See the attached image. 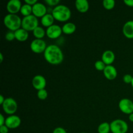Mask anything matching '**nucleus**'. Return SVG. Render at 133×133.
<instances>
[{
	"label": "nucleus",
	"mask_w": 133,
	"mask_h": 133,
	"mask_svg": "<svg viewBox=\"0 0 133 133\" xmlns=\"http://www.w3.org/2000/svg\"><path fill=\"white\" fill-rule=\"evenodd\" d=\"M22 5L19 0H10L6 4V9L9 14H16L18 12H20Z\"/></svg>",
	"instance_id": "ddd939ff"
},
{
	"label": "nucleus",
	"mask_w": 133,
	"mask_h": 133,
	"mask_svg": "<svg viewBox=\"0 0 133 133\" xmlns=\"http://www.w3.org/2000/svg\"><path fill=\"white\" fill-rule=\"evenodd\" d=\"M62 32L66 35H71L76 31V25L72 22H67L62 27Z\"/></svg>",
	"instance_id": "aec40b11"
},
{
	"label": "nucleus",
	"mask_w": 133,
	"mask_h": 133,
	"mask_svg": "<svg viewBox=\"0 0 133 133\" xmlns=\"http://www.w3.org/2000/svg\"><path fill=\"white\" fill-rule=\"evenodd\" d=\"M47 44L43 39H36L32 40L30 45L31 51L35 53L40 54L44 53L47 48Z\"/></svg>",
	"instance_id": "0eeeda50"
},
{
	"label": "nucleus",
	"mask_w": 133,
	"mask_h": 133,
	"mask_svg": "<svg viewBox=\"0 0 133 133\" xmlns=\"http://www.w3.org/2000/svg\"><path fill=\"white\" fill-rule=\"evenodd\" d=\"M129 120L131 121V122H133V113L129 114Z\"/></svg>",
	"instance_id": "c9c22d12"
},
{
	"label": "nucleus",
	"mask_w": 133,
	"mask_h": 133,
	"mask_svg": "<svg viewBox=\"0 0 133 133\" xmlns=\"http://www.w3.org/2000/svg\"><path fill=\"white\" fill-rule=\"evenodd\" d=\"M5 98L3 97V96L1 95V96H0V105H2L3 104V103L5 102Z\"/></svg>",
	"instance_id": "f704fd0d"
},
{
	"label": "nucleus",
	"mask_w": 133,
	"mask_h": 133,
	"mask_svg": "<svg viewBox=\"0 0 133 133\" xmlns=\"http://www.w3.org/2000/svg\"><path fill=\"white\" fill-rule=\"evenodd\" d=\"M123 35L129 39L133 38V20L127 21L123 25L122 29Z\"/></svg>",
	"instance_id": "dca6fc26"
},
{
	"label": "nucleus",
	"mask_w": 133,
	"mask_h": 133,
	"mask_svg": "<svg viewBox=\"0 0 133 133\" xmlns=\"http://www.w3.org/2000/svg\"><path fill=\"white\" fill-rule=\"evenodd\" d=\"M3 111L9 115H13L18 109V104L12 97L5 98V102L2 105Z\"/></svg>",
	"instance_id": "423d86ee"
},
{
	"label": "nucleus",
	"mask_w": 133,
	"mask_h": 133,
	"mask_svg": "<svg viewBox=\"0 0 133 133\" xmlns=\"http://www.w3.org/2000/svg\"><path fill=\"white\" fill-rule=\"evenodd\" d=\"M115 54L111 50H107L103 52L101 57V61L107 65H112L115 61Z\"/></svg>",
	"instance_id": "2eb2a0df"
},
{
	"label": "nucleus",
	"mask_w": 133,
	"mask_h": 133,
	"mask_svg": "<svg viewBox=\"0 0 133 133\" xmlns=\"http://www.w3.org/2000/svg\"><path fill=\"white\" fill-rule=\"evenodd\" d=\"M80 133H87V132H80Z\"/></svg>",
	"instance_id": "58836bf2"
},
{
	"label": "nucleus",
	"mask_w": 133,
	"mask_h": 133,
	"mask_svg": "<svg viewBox=\"0 0 133 133\" xmlns=\"http://www.w3.org/2000/svg\"><path fill=\"white\" fill-rule=\"evenodd\" d=\"M131 86H132V88H133V78H132V83H131Z\"/></svg>",
	"instance_id": "4c0bfd02"
},
{
	"label": "nucleus",
	"mask_w": 133,
	"mask_h": 133,
	"mask_svg": "<svg viewBox=\"0 0 133 133\" xmlns=\"http://www.w3.org/2000/svg\"><path fill=\"white\" fill-rule=\"evenodd\" d=\"M52 15L55 20L61 22H65L70 19L71 12L67 6L64 5H58L53 8Z\"/></svg>",
	"instance_id": "f03ea898"
},
{
	"label": "nucleus",
	"mask_w": 133,
	"mask_h": 133,
	"mask_svg": "<svg viewBox=\"0 0 133 133\" xmlns=\"http://www.w3.org/2000/svg\"><path fill=\"white\" fill-rule=\"evenodd\" d=\"M104 76L108 79V80H114L116 78L118 75L117 70L112 65H108L106 66L103 71Z\"/></svg>",
	"instance_id": "4468645a"
},
{
	"label": "nucleus",
	"mask_w": 133,
	"mask_h": 133,
	"mask_svg": "<svg viewBox=\"0 0 133 133\" xmlns=\"http://www.w3.org/2000/svg\"><path fill=\"white\" fill-rule=\"evenodd\" d=\"M44 57L45 61L52 65L60 64L64 60V54L62 49L55 44L48 45L44 53Z\"/></svg>",
	"instance_id": "f257e3e1"
},
{
	"label": "nucleus",
	"mask_w": 133,
	"mask_h": 133,
	"mask_svg": "<svg viewBox=\"0 0 133 133\" xmlns=\"http://www.w3.org/2000/svg\"><path fill=\"white\" fill-rule=\"evenodd\" d=\"M48 13V8L42 3H36L32 6V14L36 18H42Z\"/></svg>",
	"instance_id": "9b49d317"
},
{
	"label": "nucleus",
	"mask_w": 133,
	"mask_h": 133,
	"mask_svg": "<svg viewBox=\"0 0 133 133\" xmlns=\"http://www.w3.org/2000/svg\"><path fill=\"white\" fill-rule=\"evenodd\" d=\"M5 38L8 41H12L15 39V35H14V31H9L6 34H5Z\"/></svg>",
	"instance_id": "bb28decb"
},
{
	"label": "nucleus",
	"mask_w": 133,
	"mask_h": 133,
	"mask_svg": "<svg viewBox=\"0 0 133 133\" xmlns=\"http://www.w3.org/2000/svg\"><path fill=\"white\" fill-rule=\"evenodd\" d=\"M123 2L127 6H130V7H133V0H124Z\"/></svg>",
	"instance_id": "72a5a7b5"
},
{
	"label": "nucleus",
	"mask_w": 133,
	"mask_h": 133,
	"mask_svg": "<svg viewBox=\"0 0 133 133\" xmlns=\"http://www.w3.org/2000/svg\"><path fill=\"white\" fill-rule=\"evenodd\" d=\"M32 84L34 88L38 91L40 90L45 89L46 87V79L44 76L41 75H36L32 78Z\"/></svg>",
	"instance_id": "f8f14e48"
},
{
	"label": "nucleus",
	"mask_w": 133,
	"mask_h": 133,
	"mask_svg": "<svg viewBox=\"0 0 133 133\" xmlns=\"http://www.w3.org/2000/svg\"><path fill=\"white\" fill-rule=\"evenodd\" d=\"M22 123L21 118L18 116L16 115H10L6 118L5 120V125L9 129H14L19 127Z\"/></svg>",
	"instance_id": "9d476101"
},
{
	"label": "nucleus",
	"mask_w": 133,
	"mask_h": 133,
	"mask_svg": "<svg viewBox=\"0 0 133 133\" xmlns=\"http://www.w3.org/2000/svg\"><path fill=\"white\" fill-rule=\"evenodd\" d=\"M116 2L114 0H104L103 1V6L107 10H111L115 6Z\"/></svg>",
	"instance_id": "b1692460"
},
{
	"label": "nucleus",
	"mask_w": 133,
	"mask_h": 133,
	"mask_svg": "<svg viewBox=\"0 0 133 133\" xmlns=\"http://www.w3.org/2000/svg\"><path fill=\"white\" fill-rule=\"evenodd\" d=\"M9 129L5 125L0 126V132L1 133H8Z\"/></svg>",
	"instance_id": "7c9ffc66"
},
{
	"label": "nucleus",
	"mask_w": 133,
	"mask_h": 133,
	"mask_svg": "<svg viewBox=\"0 0 133 133\" xmlns=\"http://www.w3.org/2000/svg\"><path fill=\"white\" fill-rule=\"evenodd\" d=\"M37 96L39 98V99L40 100H45V99H47L48 96V91L45 89H42L38 90L37 92Z\"/></svg>",
	"instance_id": "393cba45"
},
{
	"label": "nucleus",
	"mask_w": 133,
	"mask_h": 133,
	"mask_svg": "<svg viewBox=\"0 0 133 133\" xmlns=\"http://www.w3.org/2000/svg\"><path fill=\"white\" fill-rule=\"evenodd\" d=\"M15 38L19 42H25L28 39L29 32L22 27L14 31Z\"/></svg>",
	"instance_id": "a211bd4d"
},
{
	"label": "nucleus",
	"mask_w": 133,
	"mask_h": 133,
	"mask_svg": "<svg viewBox=\"0 0 133 133\" xmlns=\"http://www.w3.org/2000/svg\"><path fill=\"white\" fill-rule=\"evenodd\" d=\"M98 133H109L110 131V124L108 122H103L97 128Z\"/></svg>",
	"instance_id": "5701e85b"
},
{
	"label": "nucleus",
	"mask_w": 133,
	"mask_h": 133,
	"mask_svg": "<svg viewBox=\"0 0 133 133\" xmlns=\"http://www.w3.org/2000/svg\"><path fill=\"white\" fill-rule=\"evenodd\" d=\"M38 3L37 0H25V3L28 4V5L33 6L34 5Z\"/></svg>",
	"instance_id": "2f4dec72"
},
{
	"label": "nucleus",
	"mask_w": 133,
	"mask_h": 133,
	"mask_svg": "<svg viewBox=\"0 0 133 133\" xmlns=\"http://www.w3.org/2000/svg\"><path fill=\"white\" fill-rule=\"evenodd\" d=\"M3 55L2 53H0V62H1V63L3 62Z\"/></svg>",
	"instance_id": "e433bc0d"
},
{
	"label": "nucleus",
	"mask_w": 133,
	"mask_h": 133,
	"mask_svg": "<svg viewBox=\"0 0 133 133\" xmlns=\"http://www.w3.org/2000/svg\"><path fill=\"white\" fill-rule=\"evenodd\" d=\"M60 0H45V3L49 6H57V5H59Z\"/></svg>",
	"instance_id": "cd10ccee"
},
{
	"label": "nucleus",
	"mask_w": 133,
	"mask_h": 133,
	"mask_svg": "<svg viewBox=\"0 0 133 133\" xmlns=\"http://www.w3.org/2000/svg\"><path fill=\"white\" fill-rule=\"evenodd\" d=\"M77 10L81 13H85L89 10V3L87 0H76L75 3Z\"/></svg>",
	"instance_id": "f3484780"
},
{
	"label": "nucleus",
	"mask_w": 133,
	"mask_h": 133,
	"mask_svg": "<svg viewBox=\"0 0 133 133\" xmlns=\"http://www.w3.org/2000/svg\"><path fill=\"white\" fill-rule=\"evenodd\" d=\"M118 107L121 111L126 114L133 113V102L128 98H123L119 101Z\"/></svg>",
	"instance_id": "6e6552de"
},
{
	"label": "nucleus",
	"mask_w": 133,
	"mask_h": 133,
	"mask_svg": "<svg viewBox=\"0 0 133 133\" xmlns=\"http://www.w3.org/2000/svg\"><path fill=\"white\" fill-rule=\"evenodd\" d=\"M133 77L130 74H126L123 76V81L126 84H131L132 81Z\"/></svg>",
	"instance_id": "c85d7f7f"
},
{
	"label": "nucleus",
	"mask_w": 133,
	"mask_h": 133,
	"mask_svg": "<svg viewBox=\"0 0 133 133\" xmlns=\"http://www.w3.org/2000/svg\"><path fill=\"white\" fill-rule=\"evenodd\" d=\"M110 124L112 133H127L128 131V124L122 119H114Z\"/></svg>",
	"instance_id": "39448f33"
},
{
	"label": "nucleus",
	"mask_w": 133,
	"mask_h": 133,
	"mask_svg": "<svg viewBox=\"0 0 133 133\" xmlns=\"http://www.w3.org/2000/svg\"><path fill=\"white\" fill-rule=\"evenodd\" d=\"M32 33L36 39H42L46 35V31H45L43 27L38 26L32 31Z\"/></svg>",
	"instance_id": "412c9836"
},
{
	"label": "nucleus",
	"mask_w": 133,
	"mask_h": 133,
	"mask_svg": "<svg viewBox=\"0 0 133 133\" xmlns=\"http://www.w3.org/2000/svg\"><path fill=\"white\" fill-rule=\"evenodd\" d=\"M20 12L24 17L32 14V6L25 3L21 8Z\"/></svg>",
	"instance_id": "4be33fe9"
},
{
	"label": "nucleus",
	"mask_w": 133,
	"mask_h": 133,
	"mask_svg": "<svg viewBox=\"0 0 133 133\" xmlns=\"http://www.w3.org/2000/svg\"><path fill=\"white\" fill-rule=\"evenodd\" d=\"M53 133H67V131H66V129H64L63 127H58L53 130Z\"/></svg>",
	"instance_id": "c756f323"
},
{
	"label": "nucleus",
	"mask_w": 133,
	"mask_h": 133,
	"mask_svg": "<svg viewBox=\"0 0 133 133\" xmlns=\"http://www.w3.org/2000/svg\"><path fill=\"white\" fill-rule=\"evenodd\" d=\"M107 65L102 61H97L95 62V68L98 71H104Z\"/></svg>",
	"instance_id": "a878e982"
},
{
	"label": "nucleus",
	"mask_w": 133,
	"mask_h": 133,
	"mask_svg": "<svg viewBox=\"0 0 133 133\" xmlns=\"http://www.w3.org/2000/svg\"><path fill=\"white\" fill-rule=\"evenodd\" d=\"M62 33V27L58 25L53 24L46 29V35L50 39H57L61 36Z\"/></svg>",
	"instance_id": "1a4fd4ad"
},
{
	"label": "nucleus",
	"mask_w": 133,
	"mask_h": 133,
	"mask_svg": "<svg viewBox=\"0 0 133 133\" xmlns=\"http://www.w3.org/2000/svg\"><path fill=\"white\" fill-rule=\"evenodd\" d=\"M5 120L6 118L4 117V116L2 114H0V126L4 125L5 124Z\"/></svg>",
	"instance_id": "473e14b6"
},
{
	"label": "nucleus",
	"mask_w": 133,
	"mask_h": 133,
	"mask_svg": "<svg viewBox=\"0 0 133 133\" xmlns=\"http://www.w3.org/2000/svg\"><path fill=\"white\" fill-rule=\"evenodd\" d=\"M39 22L38 18L31 14L28 16L23 17L22 19V27L26 31H33L37 27H38Z\"/></svg>",
	"instance_id": "20e7f679"
},
{
	"label": "nucleus",
	"mask_w": 133,
	"mask_h": 133,
	"mask_svg": "<svg viewBox=\"0 0 133 133\" xmlns=\"http://www.w3.org/2000/svg\"><path fill=\"white\" fill-rule=\"evenodd\" d=\"M55 22V18L52 14L47 13L45 16L41 18V23L44 27L48 28L50 26L53 25Z\"/></svg>",
	"instance_id": "6ab92c4d"
},
{
	"label": "nucleus",
	"mask_w": 133,
	"mask_h": 133,
	"mask_svg": "<svg viewBox=\"0 0 133 133\" xmlns=\"http://www.w3.org/2000/svg\"><path fill=\"white\" fill-rule=\"evenodd\" d=\"M22 19L16 14H8L3 19V23L5 27L11 31H16L22 27Z\"/></svg>",
	"instance_id": "7ed1b4c3"
}]
</instances>
